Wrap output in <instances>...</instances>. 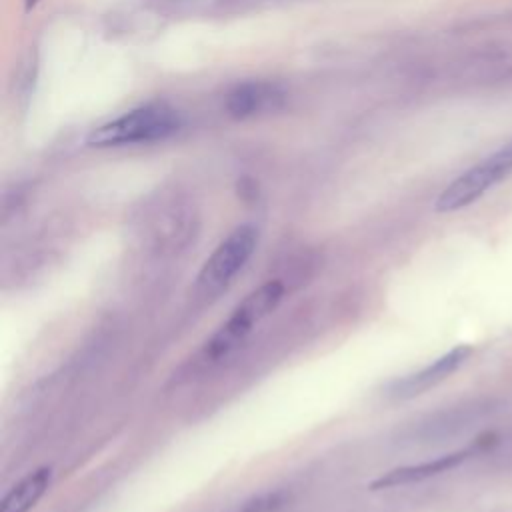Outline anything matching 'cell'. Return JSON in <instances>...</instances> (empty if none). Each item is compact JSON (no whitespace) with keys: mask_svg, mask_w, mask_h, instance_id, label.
Masks as SVG:
<instances>
[{"mask_svg":"<svg viewBox=\"0 0 512 512\" xmlns=\"http://www.w3.org/2000/svg\"><path fill=\"white\" fill-rule=\"evenodd\" d=\"M40 0H26V10H30V8H34L36 4H38Z\"/></svg>","mask_w":512,"mask_h":512,"instance_id":"obj_10","label":"cell"},{"mask_svg":"<svg viewBox=\"0 0 512 512\" xmlns=\"http://www.w3.org/2000/svg\"><path fill=\"white\" fill-rule=\"evenodd\" d=\"M478 446L472 448H464L458 452H450L444 456H438L434 460H426L420 464H410V466H400L394 470L384 472L382 476H378L376 480L370 482V490H384V488H396V486H406V484H414L426 478H432L436 474H442L458 464H462L470 454H474Z\"/></svg>","mask_w":512,"mask_h":512,"instance_id":"obj_6","label":"cell"},{"mask_svg":"<svg viewBox=\"0 0 512 512\" xmlns=\"http://www.w3.org/2000/svg\"><path fill=\"white\" fill-rule=\"evenodd\" d=\"M52 482V468L42 466L28 476H24L18 484H14L2 500L0 512H30L38 500L46 494Z\"/></svg>","mask_w":512,"mask_h":512,"instance_id":"obj_8","label":"cell"},{"mask_svg":"<svg viewBox=\"0 0 512 512\" xmlns=\"http://www.w3.org/2000/svg\"><path fill=\"white\" fill-rule=\"evenodd\" d=\"M258 244V230L252 224L236 226L208 256L200 274L198 290L204 296L222 292L232 278L244 268Z\"/></svg>","mask_w":512,"mask_h":512,"instance_id":"obj_3","label":"cell"},{"mask_svg":"<svg viewBox=\"0 0 512 512\" xmlns=\"http://www.w3.org/2000/svg\"><path fill=\"white\" fill-rule=\"evenodd\" d=\"M282 102L278 86L268 82H244L230 90L226 98V110L234 118H248L262 110L276 108Z\"/></svg>","mask_w":512,"mask_h":512,"instance_id":"obj_7","label":"cell"},{"mask_svg":"<svg viewBox=\"0 0 512 512\" xmlns=\"http://www.w3.org/2000/svg\"><path fill=\"white\" fill-rule=\"evenodd\" d=\"M180 126V116L166 104H146L96 128L88 142L92 146H118L134 142L164 140Z\"/></svg>","mask_w":512,"mask_h":512,"instance_id":"obj_2","label":"cell"},{"mask_svg":"<svg viewBox=\"0 0 512 512\" xmlns=\"http://www.w3.org/2000/svg\"><path fill=\"white\" fill-rule=\"evenodd\" d=\"M282 500V492H264L242 502V506L234 508L232 512H274L282 506Z\"/></svg>","mask_w":512,"mask_h":512,"instance_id":"obj_9","label":"cell"},{"mask_svg":"<svg viewBox=\"0 0 512 512\" xmlns=\"http://www.w3.org/2000/svg\"><path fill=\"white\" fill-rule=\"evenodd\" d=\"M284 286L278 280H270L252 290L230 314V318L214 332L204 346L206 360H220L234 352L256 324H260L282 300Z\"/></svg>","mask_w":512,"mask_h":512,"instance_id":"obj_1","label":"cell"},{"mask_svg":"<svg viewBox=\"0 0 512 512\" xmlns=\"http://www.w3.org/2000/svg\"><path fill=\"white\" fill-rule=\"evenodd\" d=\"M512 172V142L490 154L456 180H452L436 198L438 212H454L476 202L486 190Z\"/></svg>","mask_w":512,"mask_h":512,"instance_id":"obj_4","label":"cell"},{"mask_svg":"<svg viewBox=\"0 0 512 512\" xmlns=\"http://www.w3.org/2000/svg\"><path fill=\"white\" fill-rule=\"evenodd\" d=\"M472 354L470 346H456L450 352H446L444 356L436 358L434 362H430L428 366L420 368L418 372H412L404 378L394 380L388 386V396L398 398V400H408L414 396L424 394L426 390L434 388L436 384H440L442 380H446L452 372H456Z\"/></svg>","mask_w":512,"mask_h":512,"instance_id":"obj_5","label":"cell"}]
</instances>
